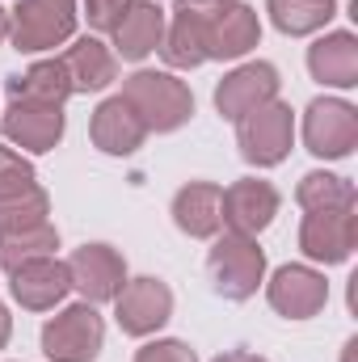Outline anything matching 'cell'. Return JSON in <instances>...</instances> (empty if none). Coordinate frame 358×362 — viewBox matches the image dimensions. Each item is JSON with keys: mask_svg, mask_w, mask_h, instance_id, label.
<instances>
[{"mask_svg": "<svg viewBox=\"0 0 358 362\" xmlns=\"http://www.w3.org/2000/svg\"><path fill=\"white\" fill-rule=\"evenodd\" d=\"M122 101L139 114L148 131H178L194 114V93L169 72H135L122 89Z\"/></svg>", "mask_w": 358, "mask_h": 362, "instance_id": "1", "label": "cell"}, {"mask_svg": "<svg viewBox=\"0 0 358 362\" xmlns=\"http://www.w3.org/2000/svg\"><path fill=\"white\" fill-rule=\"evenodd\" d=\"M89 135L105 156H131V152L144 144L148 127L139 122V114H135L122 97H105V101L93 110Z\"/></svg>", "mask_w": 358, "mask_h": 362, "instance_id": "15", "label": "cell"}, {"mask_svg": "<svg viewBox=\"0 0 358 362\" xmlns=\"http://www.w3.org/2000/svg\"><path fill=\"white\" fill-rule=\"evenodd\" d=\"M358 240V215L354 206H333V211H308L304 228H299V249L312 262L337 266L354 253Z\"/></svg>", "mask_w": 358, "mask_h": 362, "instance_id": "9", "label": "cell"}, {"mask_svg": "<svg viewBox=\"0 0 358 362\" xmlns=\"http://www.w3.org/2000/svg\"><path fill=\"white\" fill-rule=\"evenodd\" d=\"M215 362H266L262 354H249V350H228V354H219Z\"/></svg>", "mask_w": 358, "mask_h": 362, "instance_id": "31", "label": "cell"}, {"mask_svg": "<svg viewBox=\"0 0 358 362\" xmlns=\"http://www.w3.org/2000/svg\"><path fill=\"white\" fill-rule=\"evenodd\" d=\"M110 34H114V47H118L122 59H144L165 38V13H161L156 0H131Z\"/></svg>", "mask_w": 358, "mask_h": 362, "instance_id": "18", "label": "cell"}, {"mask_svg": "<svg viewBox=\"0 0 358 362\" xmlns=\"http://www.w3.org/2000/svg\"><path fill=\"white\" fill-rule=\"evenodd\" d=\"M68 274H72V286L85 295V303H105L122 291L127 262L110 245H85L68 257Z\"/></svg>", "mask_w": 358, "mask_h": 362, "instance_id": "13", "label": "cell"}, {"mask_svg": "<svg viewBox=\"0 0 358 362\" xmlns=\"http://www.w3.org/2000/svg\"><path fill=\"white\" fill-rule=\"evenodd\" d=\"M232 4H241V0H178V13H194V17H219L224 8H232Z\"/></svg>", "mask_w": 358, "mask_h": 362, "instance_id": "30", "label": "cell"}, {"mask_svg": "<svg viewBox=\"0 0 358 362\" xmlns=\"http://www.w3.org/2000/svg\"><path fill=\"white\" fill-rule=\"evenodd\" d=\"M304 144L312 156H325V160L350 156L358 148V110L350 101H337V97L312 101L304 114Z\"/></svg>", "mask_w": 358, "mask_h": 362, "instance_id": "6", "label": "cell"}, {"mask_svg": "<svg viewBox=\"0 0 358 362\" xmlns=\"http://www.w3.org/2000/svg\"><path fill=\"white\" fill-rule=\"evenodd\" d=\"M68 291H72V274H68V262L59 257H34L13 270V299L30 312L55 308Z\"/></svg>", "mask_w": 358, "mask_h": 362, "instance_id": "14", "label": "cell"}, {"mask_svg": "<svg viewBox=\"0 0 358 362\" xmlns=\"http://www.w3.org/2000/svg\"><path fill=\"white\" fill-rule=\"evenodd\" d=\"M308 68L321 85H333V89H354L358 85V38L350 30H337V34H325L308 47Z\"/></svg>", "mask_w": 358, "mask_h": 362, "instance_id": "17", "label": "cell"}, {"mask_svg": "<svg viewBox=\"0 0 358 362\" xmlns=\"http://www.w3.org/2000/svg\"><path fill=\"white\" fill-rule=\"evenodd\" d=\"M207 270H211V282H215V291H219L224 299L241 303V299L258 295V286H262V278H266V253L258 249L253 236L228 232V236L215 240V249H211V257H207Z\"/></svg>", "mask_w": 358, "mask_h": 362, "instance_id": "2", "label": "cell"}, {"mask_svg": "<svg viewBox=\"0 0 358 362\" xmlns=\"http://www.w3.org/2000/svg\"><path fill=\"white\" fill-rule=\"evenodd\" d=\"M0 131L8 144L25 152H51L64 139V105H42V101H8L0 114Z\"/></svg>", "mask_w": 358, "mask_h": 362, "instance_id": "10", "label": "cell"}, {"mask_svg": "<svg viewBox=\"0 0 358 362\" xmlns=\"http://www.w3.org/2000/svg\"><path fill=\"white\" fill-rule=\"evenodd\" d=\"M76 30V0H21L8 17V38L17 51H47L68 42Z\"/></svg>", "mask_w": 358, "mask_h": 362, "instance_id": "5", "label": "cell"}, {"mask_svg": "<svg viewBox=\"0 0 358 362\" xmlns=\"http://www.w3.org/2000/svg\"><path fill=\"white\" fill-rule=\"evenodd\" d=\"M8 333H13V320H8V312H4V303H0V350H4V341H8Z\"/></svg>", "mask_w": 358, "mask_h": 362, "instance_id": "32", "label": "cell"}, {"mask_svg": "<svg viewBox=\"0 0 358 362\" xmlns=\"http://www.w3.org/2000/svg\"><path fill=\"white\" fill-rule=\"evenodd\" d=\"M34 185H38L34 181V165L0 144V198H17V194H25Z\"/></svg>", "mask_w": 358, "mask_h": 362, "instance_id": "27", "label": "cell"}, {"mask_svg": "<svg viewBox=\"0 0 358 362\" xmlns=\"http://www.w3.org/2000/svg\"><path fill=\"white\" fill-rule=\"evenodd\" d=\"M105 325L93 303H72L42 329V354L51 362H93L101 354Z\"/></svg>", "mask_w": 358, "mask_h": 362, "instance_id": "4", "label": "cell"}, {"mask_svg": "<svg viewBox=\"0 0 358 362\" xmlns=\"http://www.w3.org/2000/svg\"><path fill=\"white\" fill-rule=\"evenodd\" d=\"M131 0H85V13H89V25L93 30H114L118 17L127 13Z\"/></svg>", "mask_w": 358, "mask_h": 362, "instance_id": "29", "label": "cell"}, {"mask_svg": "<svg viewBox=\"0 0 358 362\" xmlns=\"http://www.w3.org/2000/svg\"><path fill=\"white\" fill-rule=\"evenodd\" d=\"M333 13H337V0H270V21L291 38L321 30L325 21H333Z\"/></svg>", "mask_w": 358, "mask_h": 362, "instance_id": "24", "label": "cell"}, {"mask_svg": "<svg viewBox=\"0 0 358 362\" xmlns=\"http://www.w3.org/2000/svg\"><path fill=\"white\" fill-rule=\"evenodd\" d=\"M291 139H295V118H291V105H282L278 97L258 105L253 114H245L236 122V144H241V156L258 169L270 165H282L287 152H291Z\"/></svg>", "mask_w": 358, "mask_h": 362, "instance_id": "3", "label": "cell"}, {"mask_svg": "<svg viewBox=\"0 0 358 362\" xmlns=\"http://www.w3.org/2000/svg\"><path fill=\"white\" fill-rule=\"evenodd\" d=\"M219 185L211 181H190L181 185L178 198H173V223H178L185 236L194 240H207L219 232Z\"/></svg>", "mask_w": 358, "mask_h": 362, "instance_id": "20", "label": "cell"}, {"mask_svg": "<svg viewBox=\"0 0 358 362\" xmlns=\"http://www.w3.org/2000/svg\"><path fill=\"white\" fill-rule=\"evenodd\" d=\"M161 51H165V59L173 68H198V64H207V17L178 13L173 30L161 38Z\"/></svg>", "mask_w": 358, "mask_h": 362, "instance_id": "22", "label": "cell"}, {"mask_svg": "<svg viewBox=\"0 0 358 362\" xmlns=\"http://www.w3.org/2000/svg\"><path fill=\"white\" fill-rule=\"evenodd\" d=\"M274 215H278V189L270 181L241 177L219 194V223H228V232L236 236L258 240V232H266Z\"/></svg>", "mask_w": 358, "mask_h": 362, "instance_id": "7", "label": "cell"}, {"mask_svg": "<svg viewBox=\"0 0 358 362\" xmlns=\"http://www.w3.org/2000/svg\"><path fill=\"white\" fill-rule=\"evenodd\" d=\"M59 249V232L55 223H34V228H21V232H0V266L13 274L17 266L34 262V257H51Z\"/></svg>", "mask_w": 358, "mask_h": 362, "instance_id": "23", "label": "cell"}, {"mask_svg": "<svg viewBox=\"0 0 358 362\" xmlns=\"http://www.w3.org/2000/svg\"><path fill=\"white\" fill-rule=\"evenodd\" d=\"M278 97V68L274 64H245L236 72H228L215 89V110L228 122H241L245 114H253L258 105H266Z\"/></svg>", "mask_w": 358, "mask_h": 362, "instance_id": "11", "label": "cell"}, {"mask_svg": "<svg viewBox=\"0 0 358 362\" xmlns=\"http://www.w3.org/2000/svg\"><path fill=\"white\" fill-rule=\"evenodd\" d=\"M47 215H51V198L38 185L17 198H0V232H21V228L47 223Z\"/></svg>", "mask_w": 358, "mask_h": 362, "instance_id": "26", "label": "cell"}, {"mask_svg": "<svg viewBox=\"0 0 358 362\" xmlns=\"http://www.w3.org/2000/svg\"><path fill=\"white\" fill-rule=\"evenodd\" d=\"M266 295H270V308L282 312L287 320H308V316H316L325 308L329 282H325V274H316L312 266H282L270 278Z\"/></svg>", "mask_w": 358, "mask_h": 362, "instance_id": "12", "label": "cell"}, {"mask_svg": "<svg viewBox=\"0 0 358 362\" xmlns=\"http://www.w3.org/2000/svg\"><path fill=\"white\" fill-rule=\"evenodd\" d=\"M262 21L249 4H232L207 21V59H241L258 47Z\"/></svg>", "mask_w": 358, "mask_h": 362, "instance_id": "16", "label": "cell"}, {"mask_svg": "<svg viewBox=\"0 0 358 362\" xmlns=\"http://www.w3.org/2000/svg\"><path fill=\"white\" fill-rule=\"evenodd\" d=\"M4 38H8V13L0 8V42H4Z\"/></svg>", "mask_w": 358, "mask_h": 362, "instance_id": "33", "label": "cell"}, {"mask_svg": "<svg viewBox=\"0 0 358 362\" xmlns=\"http://www.w3.org/2000/svg\"><path fill=\"white\" fill-rule=\"evenodd\" d=\"M114 316L127 337H148L173 316V291L161 278H135L114 295Z\"/></svg>", "mask_w": 358, "mask_h": 362, "instance_id": "8", "label": "cell"}, {"mask_svg": "<svg viewBox=\"0 0 358 362\" xmlns=\"http://www.w3.org/2000/svg\"><path fill=\"white\" fill-rule=\"evenodd\" d=\"M59 64L68 68L72 93H97V89H105V85H114V76H118L114 51H105V42H97V38L72 42V47L59 55Z\"/></svg>", "mask_w": 358, "mask_h": 362, "instance_id": "19", "label": "cell"}, {"mask_svg": "<svg viewBox=\"0 0 358 362\" xmlns=\"http://www.w3.org/2000/svg\"><path fill=\"white\" fill-rule=\"evenodd\" d=\"M295 202L304 211H333V206H354V185L337 173H308L295 189Z\"/></svg>", "mask_w": 358, "mask_h": 362, "instance_id": "25", "label": "cell"}, {"mask_svg": "<svg viewBox=\"0 0 358 362\" xmlns=\"http://www.w3.org/2000/svg\"><path fill=\"white\" fill-rule=\"evenodd\" d=\"M8 97L13 101H42V105H64L72 97V81L68 68L59 59H38L30 64L21 76L8 81Z\"/></svg>", "mask_w": 358, "mask_h": 362, "instance_id": "21", "label": "cell"}, {"mask_svg": "<svg viewBox=\"0 0 358 362\" xmlns=\"http://www.w3.org/2000/svg\"><path fill=\"white\" fill-rule=\"evenodd\" d=\"M135 362H198V358L185 341H152L135 354Z\"/></svg>", "mask_w": 358, "mask_h": 362, "instance_id": "28", "label": "cell"}]
</instances>
